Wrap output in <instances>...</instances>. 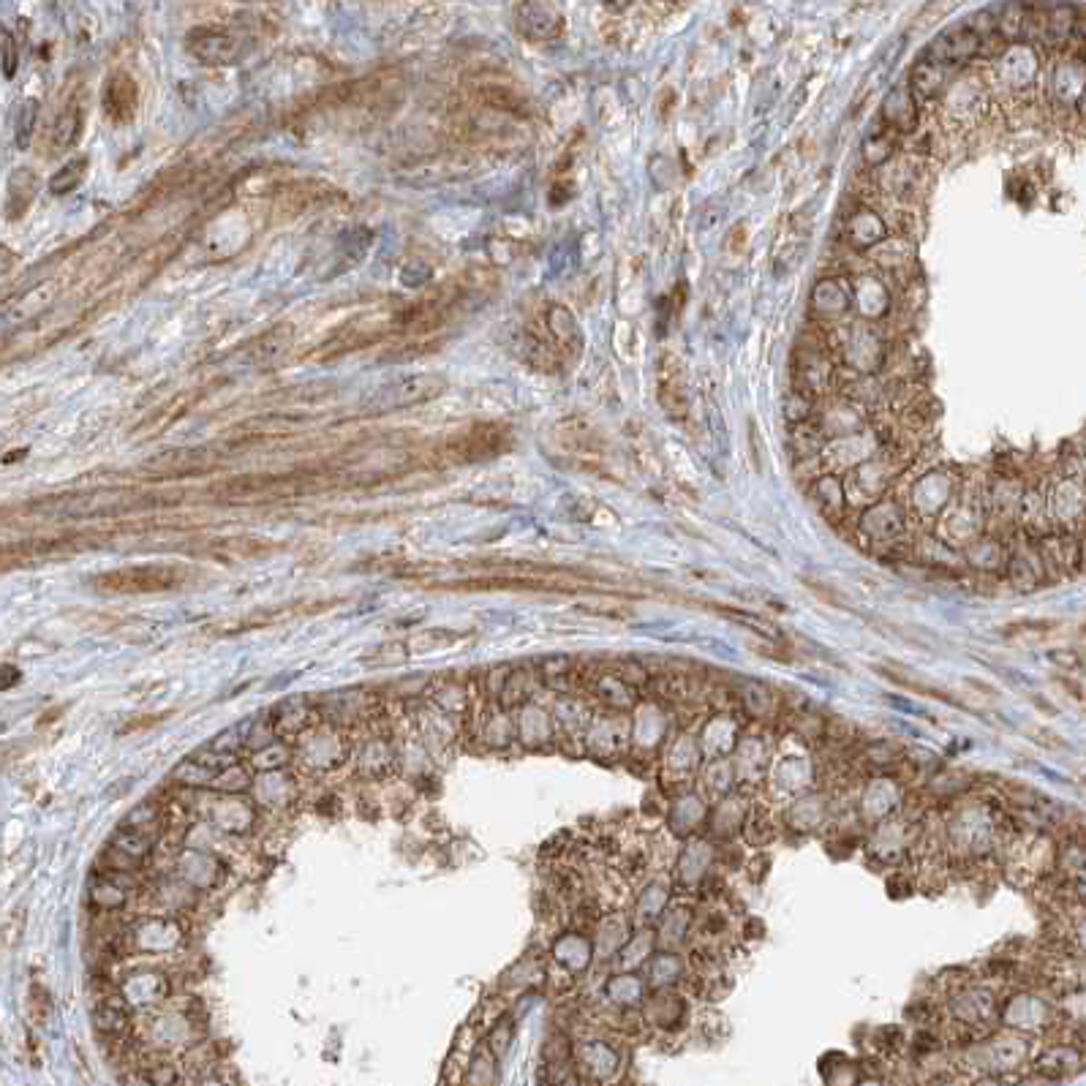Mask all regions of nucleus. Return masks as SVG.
<instances>
[{"label":"nucleus","mask_w":1086,"mask_h":1086,"mask_svg":"<svg viewBox=\"0 0 1086 1086\" xmlns=\"http://www.w3.org/2000/svg\"><path fill=\"white\" fill-rule=\"evenodd\" d=\"M186 572L169 564H142V567L112 569L90 580L96 591L104 594H158L183 586Z\"/></svg>","instance_id":"1"},{"label":"nucleus","mask_w":1086,"mask_h":1086,"mask_svg":"<svg viewBox=\"0 0 1086 1086\" xmlns=\"http://www.w3.org/2000/svg\"><path fill=\"white\" fill-rule=\"evenodd\" d=\"M186 49L205 66H235L245 55L240 36L216 25H196L188 30Z\"/></svg>","instance_id":"2"},{"label":"nucleus","mask_w":1086,"mask_h":1086,"mask_svg":"<svg viewBox=\"0 0 1086 1086\" xmlns=\"http://www.w3.org/2000/svg\"><path fill=\"white\" fill-rule=\"evenodd\" d=\"M512 447V431L499 422H477L452 441V455L463 463L501 458Z\"/></svg>","instance_id":"3"},{"label":"nucleus","mask_w":1086,"mask_h":1086,"mask_svg":"<svg viewBox=\"0 0 1086 1086\" xmlns=\"http://www.w3.org/2000/svg\"><path fill=\"white\" fill-rule=\"evenodd\" d=\"M101 107H104V115H107L115 126L131 123L139 107L137 79L131 77L128 71L109 74V79L104 82V93H101Z\"/></svg>","instance_id":"4"},{"label":"nucleus","mask_w":1086,"mask_h":1086,"mask_svg":"<svg viewBox=\"0 0 1086 1086\" xmlns=\"http://www.w3.org/2000/svg\"><path fill=\"white\" fill-rule=\"evenodd\" d=\"M515 25L531 41H550L561 36L564 14L553 3H520L515 6Z\"/></svg>","instance_id":"5"},{"label":"nucleus","mask_w":1086,"mask_h":1086,"mask_svg":"<svg viewBox=\"0 0 1086 1086\" xmlns=\"http://www.w3.org/2000/svg\"><path fill=\"white\" fill-rule=\"evenodd\" d=\"M444 387L439 376H403L398 382L387 384L379 398H376V406L379 409H398V406H414V403L431 401L436 398Z\"/></svg>","instance_id":"6"},{"label":"nucleus","mask_w":1086,"mask_h":1086,"mask_svg":"<svg viewBox=\"0 0 1086 1086\" xmlns=\"http://www.w3.org/2000/svg\"><path fill=\"white\" fill-rule=\"evenodd\" d=\"M1086 1067V1051L1076 1043H1059V1046L1046 1048L1038 1059H1035V1073L1046 1081H1065V1078L1076 1076Z\"/></svg>","instance_id":"7"},{"label":"nucleus","mask_w":1086,"mask_h":1086,"mask_svg":"<svg viewBox=\"0 0 1086 1086\" xmlns=\"http://www.w3.org/2000/svg\"><path fill=\"white\" fill-rule=\"evenodd\" d=\"M656 395H659V403H662L673 417H684L686 409H689L684 376H681V362H678L676 357H670V354L662 357L659 368H656Z\"/></svg>","instance_id":"8"},{"label":"nucleus","mask_w":1086,"mask_h":1086,"mask_svg":"<svg viewBox=\"0 0 1086 1086\" xmlns=\"http://www.w3.org/2000/svg\"><path fill=\"white\" fill-rule=\"evenodd\" d=\"M85 131V101L79 93L66 101V107L60 109L58 120L52 126V150H71L79 145Z\"/></svg>","instance_id":"9"},{"label":"nucleus","mask_w":1086,"mask_h":1086,"mask_svg":"<svg viewBox=\"0 0 1086 1086\" xmlns=\"http://www.w3.org/2000/svg\"><path fill=\"white\" fill-rule=\"evenodd\" d=\"M545 330H548L550 341L556 343V352H572V357H578L583 335H580L575 316L569 314L564 305H550L545 311Z\"/></svg>","instance_id":"10"},{"label":"nucleus","mask_w":1086,"mask_h":1086,"mask_svg":"<svg viewBox=\"0 0 1086 1086\" xmlns=\"http://www.w3.org/2000/svg\"><path fill=\"white\" fill-rule=\"evenodd\" d=\"M39 194V175L30 167L14 169L6 186V216L14 218L25 216V210L33 205V199Z\"/></svg>","instance_id":"11"},{"label":"nucleus","mask_w":1086,"mask_h":1086,"mask_svg":"<svg viewBox=\"0 0 1086 1086\" xmlns=\"http://www.w3.org/2000/svg\"><path fill=\"white\" fill-rule=\"evenodd\" d=\"M88 167H90L88 156H77V158H71V161H66L55 175L49 177V183H47L49 194L66 196V194H71V191H77V188L82 186L85 175H88Z\"/></svg>","instance_id":"12"},{"label":"nucleus","mask_w":1086,"mask_h":1086,"mask_svg":"<svg viewBox=\"0 0 1086 1086\" xmlns=\"http://www.w3.org/2000/svg\"><path fill=\"white\" fill-rule=\"evenodd\" d=\"M96 1029L107 1038H123L128 1032V1013L120 999H104L93 1013Z\"/></svg>","instance_id":"13"},{"label":"nucleus","mask_w":1086,"mask_h":1086,"mask_svg":"<svg viewBox=\"0 0 1086 1086\" xmlns=\"http://www.w3.org/2000/svg\"><path fill=\"white\" fill-rule=\"evenodd\" d=\"M711 607H714L719 616L730 618V621L741 624V627H746L749 632H754V635L768 637V640H773V643H779V640H782L779 627H773L768 618L757 616V613H749V610H735V607H727V605H711Z\"/></svg>","instance_id":"14"},{"label":"nucleus","mask_w":1086,"mask_h":1086,"mask_svg":"<svg viewBox=\"0 0 1086 1086\" xmlns=\"http://www.w3.org/2000/svg\"><path fill=\"white\" fill-rule=\"evenodd\" d=\"M931 52H934L940 60L969 58V55H975V52H978V36H972V33H967V30L950 33V36L937 41V44L931 47Z\"/></svg>","instance_id":"15"},{"label":"nucleus","mask_w":1086,"mask_h":1086,"mask_svg":"<svg viewBox=\"0 0 1086 1086\" xmlns=\"http://www.w3.org/2000/svg\"><path fill=\"white\" fill-rule=\"evenodd\" d=\"M1057 869L1070 882H1086V844L1067 842L1062 852H1057Z\"/></svg>","instance_id":"16"},{"label":"nucleus","mask_w":1086,"mask_h":1086,"mask_svg":"<svg viewBox=\"0 0 1086 1086\" xmlns=\"http://www.w3.org/2000/svg\"><path fill=\"white\" fill-rule=\"evenodd\" d=\"M39 98H25L17 109V131H14V142L20 150H28L30 142H33V134H36V123H39Z\"/></svg>","instance_id":"17"},{"label":"nucleus","mask_w":1086,"mask_h":1086,"mask_svg":"<svg viewBox=\"0 0 1086 1086\" xmlns=\"http://www.w3.org/2000/svg\"><path fill=\"white\" fill-rule=\"evenodd\" d=\"M466 1086H496V1062H493V1054L485 1051V1048H480L469 1062Z\"/></svg>","instance_id":"18"},{"label":"nucleus","mask_w":1086,"mask_h":1086,"mask_svg":"<svg viewBox=\"0 0 1086 1086\" xmlns=\"http://www.w3.org/2000/svg\"><path fill=\"white\" fill-rule=\"evenodd\" d=\"M1059 624L1057 621H1046V618H1038V621H1013L1008 627H1002V635L1005 637H1046L1048 632H1054Z\"/></svg>","instance_id":"19"},{"label":"nucleus","mask_w":1086,"mask_h":1086,"mask_svg":"<svg viewBox=\"0 0 1086 1086\" xmlns=\"http://www.w3.org/2000/svg\"><path fill=\"white\" fill-rule=\"evenodd\" d=\"M0 49H3V77L14 79L20 69V44L9 28L0 30Z\"/></svg>","instance_id":"20"},{"label":"nucleus","mask_w":1086,"mask_h":1086,"mask_svg":"<svg viewBox=\"0 0 1086 1086\" xmlns=\"http://www.w3.org/2000/svg\"><path fill=\"white\" fill-rule=\"evenodd\" d=\"M803 583H806V588H809L812 594H817L822 602H828V605L839 607V610H850V605L844 602V597H839V594H836L833 588L822 586V583H817V580H803Z\"/></svg>","instance_id":"21"},{"label":"nucleus","mask_w":1086,"mask_h":1086,"mask_svg":"<svg viewBox=\"0 0 1086 1086\" xmlns=\"http://www.w3.org/2000/svg\"><path fill=\"white\" fill-rule=\"evenodd\" d=\"M1048 659L1057 667H1062V670H1067V673H1076V670L1084 667V656L1076 654V651H1051Z\"/></svg>","instance_id":"22"},{"label":"nucleus","mask_w":1086,"mask_h":1086,"mask_svg":"<svg viewBox=\"0 0 1086 1086\" xmlns=\"http://www.w3.org/2000/svg\"><path fill=\"white\" fill-rule=\"evenodd\" d=\"M1029 735H1032L1040 746H1048V749H1062V744H1065L1062 738H1057L1054 733H1046V730H1029Z\"/></svg>","instance_id":"23"}]
</instances>
